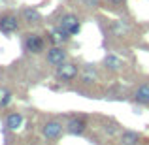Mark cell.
<instances>
[{
	"mask_svg": "<svg viewBox=\"0 0 149 145\" xmlns=\"http://www.w3.org/2000/svg\"><path fill=\"white\" fill-rule=\"evenodd\" d=\"M77 76H79V66H77L76 62H64V64H61L58 68H55V77H57V81H61V83H70V81H74Z\"/></svg>",
	"mask_w": 149,
	"mask_h": 145,
	"instance_id": "obj_1",
	"label": "cell"
},
{
	"mask_svg": "<svg viewBox=\"0 0 149 145\" xmlns=\"http://www.w3.org/2000/svg\"><path fill=\"white\" fill-rule=\"evenodd\" d=\"M23 47H25L26 53L38 55V53H42V51L45 49V40H44V36H40V34L30 32V34H26L25 40H23Z\"/></svg>",
	"mask_w": 149,
	"mask_h": 145,
	"instance_id": "obj_2",
	"label": "cell"
},
{
	"mask_svg": "<svg viewBox=\"0 0 149 145\" xmlns=\"http://www.w3.org/2000/svg\"><path fill=\"white\" fill-rule=\"evenodd\" d=\"M19 26H21V23H19V17L15 13L0 15V32H2V34H6V36L15 34L19 30Z\"/></svg>",
	"mask_w": 149,
	"mask_h": 145,
	"instance_id": "obj_3",
	"label": "cell"
},
{
	"mask_svg": "<svg viewBox=\"0 0 149 145\" xmlns=\"http://www.w3.org/2000/svg\"><path fill=\"white\" fill-rule=\"evenodd\" d=\"M66 58H68V51L61 45H53V47L47 49V55H45V60H47L49 66H55L58 68L61 64H64Z\"/></svg>",
	"mask_w": 149,
	"mask_h": 145,
	"instance_id": "obj_4",
	"label": "cell"
},
{
	"mask_svg": "<svg viewBox=\"0 0 149 145\" xmlns=\"http://www.w3.org/2000/svg\"><path fill=\"white\" fill-rule=\"evenodd\" d=\"M58 25H61L62 28H66L70 34H72V36L79 34V30H81L79 19H77L74 13H62V17H61V21H58Z\"/></svg>",
	"mask_w": 149,
	"mask_h": 145,
	"instance_id": "obj_5",
	"label": "cell"
},
{
	"mask_svg": "<svg viewBox=\"0 0 149 145\" xmlns=\"http://www.w3.org/2000/svg\"><path fill=\"white\" fill-rule=\"evenodd\" d=\"M47 36H49V40L53 42V44H66V42L72 40V34H70L66 28H62L61 25H55Z\"/></svg>",
	"mask_w": 149,
	"mask_h": 145,
	"instance_id": "obj_6",
	"label": "cell"
},
{
	"mask_svg": "<svg viewBox=\"0 0 149 145\" xmlns=\"http://www.w3.org/2000/svg\"><path fill=\"white\" fill-rule=\"evenodd\" d=\"M42 132H44V136L47 139H58L62 134V123H58V121H47L44 124V128H42Z\"/></svg>",
	"mask_w": 149,
	"mask_h": 145,
	"instance_id": "obj_7",
	"label": "cell"
},
{
	"mask_svg": "<svg viewBox=\"0 0 149 145\" xmlns=\"http://www.w3.org/2000/svg\"><path fill=\"white\" fill-rule=\"evenodd\" d=\"M85 128H87V121H85V117H72V119L68 121V124H66V130H68L70 134H74V136L83 134Z\"/></svg>",
	"mask_w": 149,
	"mask_h": 145,
	"instance_id": "obj_8",
	"label": "cell"
},
{
	"mask_svg": "<svg viewBox=\"0 0 149 145\" xmlns=\"http://www.w3.org/2000/svg\"><path fill=\"white\" fill-rule=\"evenodd\" d=\"M21 19L26 25H38L42 21V13L36 8H23L21 10Z\"/></svg>",
	"mask_w": 149,
	"mask_h": 145,
	"instance_id": "obj_9",
	"label": "cell"
},
{
	"mask_svg": "<svg viewBox=\"0 0 149 145\" xmlns=\"http://www.w3.org/2000/svg\"><path fill=\"white\" fill-rule=\"evenodd\" d=\"M132 100H134L136 104H140V105L149 104V83L140 85V87L134 91V96H132Z\"/></svg>",
	"mask_w": 149,
	"mask_h": 145,
	"instance_id": "obj_10",
	"label": "cell"
},
{
	"mask_svg": "<svg viewBox=\"0 0 149 145\" xmlns=\"http://www.w3.org/2000/svg\"><path fill=\"white\" fill-rule=\"evenodd\" d=\"M21 124H23V115L19 111H13L6 117V126L10 130H17V128H21Z\"/></svg>",
	"mask_w": 149,
	"mask_h": 145,
	"instance_id": "obj_11",
	"label": "cell"
},
{
	"mask_svg": "<svg viewBox=\"0 0 149 145\" xmlns=\"http://www.w3.org/2000/svg\"><path fill=\"white\" fill-rule=\"evenodd\" d=\"M140 143V134L134 130H125L121 134V145H138Z\"/></svg>",
	"mask_w": 149,
	"mask_h": 145,
	"instance_id": "obj_12",
	"label": "cell"
},
{
	"mask_svg": "<svg viewBox=\"0 0 149 145\" xmlns=\"http://www.w3.org/2000/svg\"><path fill=\"white\" fill-rule=\"evenodd\" d=\"M104 64H106V68H108L109 72H119L121 66H123V62H121V58H117L115 55H108V57L104 58Z\"/></svg>",
	"mask_w": 149,
	"mask_h": 145,
	"instance_id": "obj_13",
	"label": "cell"
},
{
	"mask_svg": "<svg viewBox=\"0 0 149 145\" xmlns=\"http://www.w3.org/2000/svg\"><path fill=\"white\" fill-rule=\"evenodd\" d=\"M11 102V92L8 91V89H0V108H6L8 104Z\"/></svg>",
	"mask_w": 149,
	"mask_h": 145,
	"instance_id": "obj_14",
	"label": "cell"
},
{
	"mask_svg": "<svg viewBox=\"0 0 149 145\" xmlns=\"http://www.w3.org/2000/svg\"><path fill=\"white\" fill-rule=\"evenodd\" d=\"M95 79H96V74L93 72L91 68H85V74H83V81H85V83H93Z\"/></svg>",
	"mask_w": 149,
	"mask_h": 145,
	"instance_id": "obj_15",
	"label": "cell"
},
{
	"mask_svg": "<svg viewBox=\"0 0 149 145\" xmlns=\"http://www.w3.org/2000/svg\"><path fill=\"white\" fill-rule=\"evenodd\" d=\"M83 4L89 8H96V6H100V0H83Z\"/></svg>",
	"mask_w": 149,
	"mask_h": 145,
	"instance_id": "obj_16",
	"label": "cell"
},
{
	"mask_svg": "<svg viewBox=\"0 0 149 145\" xmlns=\"http://www.w3.org/2000/svg\"><path fill=\"white\" fill-rule=\"evenodd\" d=\"M106 2H109L111 6H123V4L127 2V0H106Z\"/></svg>",
	"mask_w": 149,
	"mask_h": 145,
	"instance_id": "obj_17",
	"label": "cell"
}]
</instances>
